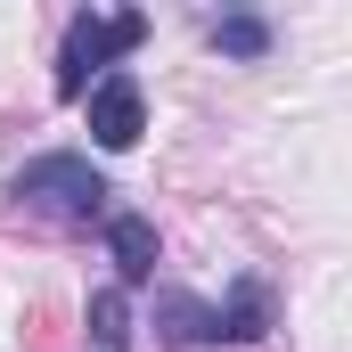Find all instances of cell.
Masks as SVG:
<instances>
[{"mask_svg":"<svg viewBox=\"0 0 352 352\" xmlns=\"http://www.w3.org/2000/svg\"><path fill=\"white\" fill-rule=\"evenodd\" d=\"M205 41H213L221 58L254 66V58H270V16H254V8H221V16L205 25Z\"/></svg>","mask_w":352,"mask_h":352,"instance_id":"obj_6","label":"cell"},{"mask_svg":"<svg viewBox=\"0 0 352 352\" xmlns=\"http://www.w3.org/2000/svg\"><path fill=\"white\" fill-rule=\"evenodd\" d=\"M98 238H107V254H115V287H148V278H156V254H164V246H156V221H148V213H107Z\"/></svg>","mask_w":352,"mask_h":352,"instance_id":"obj_5","label":"cell"},{"mask_svg":"<svg viewBox=\"0 0 352 352\" xmlns=\"http://www.w3.org/2000/svg\"><path fill=\"white\" fill-rule=\"evenodd\" d=\"M156 336L164 344H263L270 336V278L263 270L230 278L221 303H197L188 287H164L156 295Z\"/></svg>","mask_w":352,"mask_h":352,"instance_id":"obj_1","label":"cell"},{"mask_svg":"<svg viewBox=\"0 0 352 352\" xmlns=\"http://www.w3.org/2000/svg\"><path fill=\"white\" fill-rule=\"evenodd\" d=\"M90 352H131V287L90 295Z\"/></svg>","mask_w":352,"mask_h":352,"instance_id":"obj_7","label":"cell"},{"mask_svg":"<svg viewBox=\"0 0 352 352\" xmlns=\"http://www.w3.org/2000/svg\"><path fill=\"white\" fill-rule=\"evenodd\" d=\"M8 197L16 205H33V213H50V221H66V230H107V173L90 164V156H74V148H50V156H33V164H16V180H8Z\"/></svg>","mask_w":352,"mask_h":352,"instance_id":"obj_3","label":"cell"},{"mask_svg":"<svg viewBox=\"0 0 352 352\" xmlns=\"http://www.w3.org/2000/svg\"><path fill=\"white\" fill-rule=\"evenodd\" d=\"M90 115V140L107 148V156H123V148H140V131H148V98H140V74L123 66V74H107V82L82 98Z\"/></svg>","mask_w":352,"mask_h":352,"instance_id":"obj_4","label":"cell"},{"mask_svg":"<svg viewBox=\"0 0 352 352\" xmlns=\"http://www.w3.org/2000/svg\"><path fill=\"white\" fill-rule=\"evenodd\" d=\"M148 41L140 8H74L58 33V98H90L107 74H123V58Z\"/></svg>","mask_w":352,"mask_h":352,"instance_id":"obj_2","label":"cell"}]
</instances>
